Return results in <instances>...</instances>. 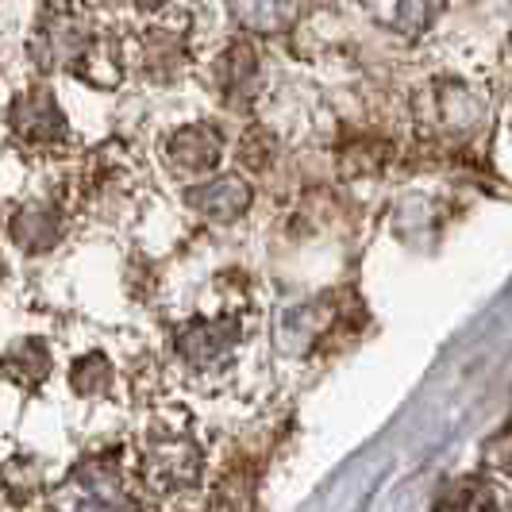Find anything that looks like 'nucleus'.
<instances>
[{"instance_id":"1","label":"nucleus","mask_w":512,"mask_h":512,"mask_svg":"<svg viewBox=\"0 0 512 512\" xmlns=\"http://www.w3.org/2000/svg\"><path fill=\"white\" fill-rule=\"evenodd\" d=\"M201 447L185 428H158L143 451V478L158 497H185L201 486Z\"/></svg>"},{"instance_id":"2","label":"nucleus","mask_w":512,"mask_h":512,"mask_svg":"<svg viewBox=\"0 0 512 512\" xmlns=\"http://www.w3.org/2000/svg\"><path fill=\"white\" fill-rule=\"evenodd\" d=\"M243 339V328L239 320L231 316H220V320H193L178 332V355L193 370H216L235 355Z\"/></svg>"},{"instance_id":"3","label":"nucleus","mask_w":512,"mask_h":512,"mask_svg":"<svg viewBox=\"0 0 512 512\" xmlns=\"http://www.w3.org/2000/svg\"><path fill=\"white\" fill-rule=\"evenodd\" d=\"M62 512H128V493H124L116 466L93 462L81 474H74Z\"/></svg>"},{"instance_id":"4","label":"nucleus","mask_w":512,"mask_h":512,"mask_svg":"<svg viewBox=\"0 0 512 512\" xmlns=\"http://www.w3.org/2000/svg\"><path fill=\"white\" fill-rule=\"evenodd\" d=\"M8 124L27 143H62L66 139V116L54 101V93L43 89V85L27 89L24 97L12 104Z\"/></svg>"},{"instance_id":"5","label":"nucleus","mask_w":512,"mask_h":512,"mask_svg":"<svg viewBox=\"0 0 512 512\" xmlns=\"http://www.w3.org/2000/svg\"><path fill=\"white\" fill-rule=\"evenodd\" d=\"M89 47H93V35L77 20H51L35 35V43L27 47V54L35 58L39 70H74V66H81V58L89 54Z\"/></svg>"},{"instance_id":"6","label":"nucleus","mask_w":512,"mask_h":512,"mask_svg":"<svg viewBox=\"0 0 512 512\" xmlns=\"http://www.w3.org/2000/svg\"><path fill=\"white\" fill-rule=\"evenodd\" d=\"M185 197H189V208L201 212L205 220L231 224L251 208V185L243 178H235V174H224V178H212L205 185H193Z\"/></svg>"},{"instance_id":"7","label":"nucleus","mask_w":512,"mask_h":512,"mask_svg":"<svg viewBox=\"0 0 512 512\" xmlns=\"http://www.w3.org/2000/svg\"><path fill=\"white\" fill-rule=\"evenodd\" d=\"M220 135L208 128V124H193V128H181L170 143H166V158L178 174H208L216 170L220 162Z\"/></svg>"},{"instance_id":"8","label":"nucleus","mask_w":512,"mask_h":512,"mask_svg":"<svg viewBox=\"0 0 512 512\" xmlns=\"http://www.w3.org/2000/svg\"><path fill=\"white\" fill-rule=\"evenodd\" d=\"M12 239L24 247L27 255H39V251H51L54 243L62 239V216L54 212L51 205H24L16 216H12Z\"/></svg>"},{"instance_id":"9","label":"nucleus","mask_w":512,"mask_h":512,"mask_svg":"<svg viewBox=\"0 0 512 512\" xmlns=\"http://www.w3.org/2000/svg\"><path fill=\"white\" fill-rule=\"evenodd\" d=\"M362 8H366L378 24L412 35V31H420L424 24H432L439 0H362Z\"/></svg>"},{"instance_id":"10","label":"nucleus","mask_w":512,"mask_h":512,"mask_svg":"<svg viewBox=\"0 0 512 512\" xmlns=\"http://www.w3.org/2000/svg\"><path fill=\"white\" fill-rule=\"evenodd\" d=\"M216 81H220V89H224V97H228V101H243L258 81L255 51H251L247 43H235V47L220 58V66H216Z\"/></svg>"},{"instance_id":"11","label":"nucleus","mask_w":512,"mask_h":512,"mask_svg":"<svg viewBox=\"0 0 512 512\" xmlns=\"http://www.w3.org/2000/svg\"><path fill=\"white\" fill-rule=\"evenodd\" d=\"M0 370H4L12 382L35 385L51 374V355H47V347H43L39 339H20V343L8 347V355H4V362H0Z\"/></svg>"},{"instance_id":"12","label":"nucleus","mask_w":512,"mask_h":512,"mask_svg":"<svg viewBox=\"0 0 512 512\" xmlns=\"http://www.w3.org/2000/svg\"><path fill=\"white\" fill-rule=\"evenodd\" d=\"M231 12L255 31H278L289 20L293 0H228Z\"/></svg>"},{"instance_id":"13","label":"nucleus","mask_w":512,"mask_h":512,"mask_svg":"<svg viewBox=\"0 0 512 512\" xmlns=\"http://www.w3.org/2000/svg\"><path fill=\"white\" fill-rule=\"evenodd\" d=\"M439 512H497V497L486 482H459L439 501Z\"/></svg>"},{"instance_id":"14","label":"nucleus","mask_w":512,"mask_h":512,"mask_svg":"<svg viewBox=\"0 0 512 512\" xmlns=\"http://www.w3.org/2000/svg\"><path fill=\"white\" fill-rule=\"evenodd\" d=\"M74 389H81V393H101V389H108V382H112V366L101 359V355H85V359L74 366Z\"/></svg>"},{"instance_id":"15","label":"nucleus","mask_w":512,"mask_h":512,"mask_svg":"<svg viewBox=\"0 0 512 512\" xmlns=\"http://www.w3.org/2000/svg\"><path fill=\"white\" fill-rule=\"evenodd\" d=\"M489 466H497L501 474H512V424L497 436V443H489Z\"/></svg>"}]
</instances>
